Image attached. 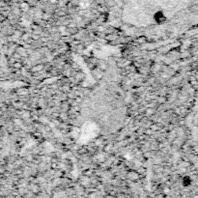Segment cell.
I'll return each instance as SVG.
<instances>
[{"mask_svg":"<svg viewBox=\"0 0 198 198\" xmlns=\"http://www.w3.org/2000/svg\"><path fill=\"white\" fill-rule=\"evenodd\" d=\"M154 20L158 23H163L166 20V16L163 10H159L154 14Z\"/></svg>","mask_w":198,"mask_h":198,"instance_id":"cell-1","label":"cell"},{"mask_svg":"<svg viewBox=\"0 0 198 198\" xmlns=\"http://www.w3.org/2000/svg\"><path fill=\"white\" fill-rule=\"evenodd\" d=\"M189 184H191V179L188 177H185L183 179V185L186 186H189Z\"/></svg>","mask_w":198,"mask_h":198,"instance_id":"cell-2","label":"cell"}]
</instances>
